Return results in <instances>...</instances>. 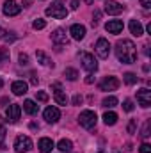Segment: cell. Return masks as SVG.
I'll use <instances>...</instances> for the list:
<instances>
[{
    "instance_id": "obj_20",
    "label": "cell",
    "mask_w": 151,
    "mask_h": 153,
    "mask_svg": "<svg viewBox=\"0 0 151 153\" xmlns=\"http://www.w3.org/2000/svg\"><path fill=\"white\" fill-rule=\"evenodd\" d=\"M23 111H25L27 114L34 116V114H38L39 107L36 105V102H34V100H25V102H23Z\"/></svg>"
},
{
    "instance_id": "obj_37",
    "label": "cell",
    "mask_w": 151,
    "mask_h": 153,
    "mask_svg": "<svg viewBox=\"0 0 151 153\" xmlns=\"http://www.w3.org/2000/svg\"><path fill=\"white\" fill-rule=\"evenodd\" d=\"M133 130H135V121H130V125H128V132L133 134Z\"/></svg>"
},
{
    "instance_id": "obj_33",
    "label": "cell",
    "mask_w": 151,
    "mask_h": 153,
    "mask_svg": "<svg viewBox=\"0 0 151 153\" xmlns=\"http://www.w3.org/2000/svg\"><path fill=\"white\" fill-rule=\"evenodd\" d=\"M4 139H5V126L0 123V144L4 143Z\"/></svg>"
},
{
    "instance_id": "obj_9",
    "label": "cell",
    "mask_w": 151,
    "mask_h": 153,
    "mask_svg": "<svg viewBox=\"0 0 151 153\" xmlns=\"http://www.w3.org/2000/svg\"><path fill=\"white\" fill-rule=\"evenodd\" d=\"M137 102H139L141 107L148 109V107L151 105V91L150 89H146V87L139 89V91H137Z\"/></svg>"
},
{
    "instance_id": "obj_34",
    "label": "cell",
    "mask_w": 151,
    "mask_h": 153,
    "mask_svg": "<svg viewBox=\"0 0 151 153\" xmlns=\"http://www.w3.org/2000/svg\"><path fill=\"white\" fill-rule=\"evenodd\" d=\"M100 16H101V13H100V11H94V16H93V18H94V20H93V25H96V23H98Z\"/></svg>"
},
{
    "instance_id": "obj_22",
    "label": "cell",
    "mask_w": 151,
    "mask_h": 153,
    "mask_svg": "<svg viewBox=\"0 0 151 153\" xmlns=\"http://www.w3.org/2000/svg\"><path fill=\"white\" fill-rule=\"evenodd\" d=\"M57 148H59L61 152L70 153L71 150H73V143H71L70 139H61V141H59V144H57Z\"/></svg>"
},
{
    "instance_id": "obj_8",
    "label": "cell",
    "mask_w": 151,
    "mask_h": 153,
    "mask_svg": "<svg viewBox=\"0 0 151 153\" xmlns=\"http://www.w3.org/2000/svg\"><path fill=\"white\" fill-rule=\"evenodd\" d=\"M119 87V78L117 76H105L100 82V89L101 91H115Z\"/></svg>"
},
{
    "instance_id": "obj_42",
    "label": "cell",
    "mask_w": 151,
    "mask_h": 153,
    "mask_svg": "<svg viewBox=\"0 0 151 153\" xmlns=\"http://www.w3.org/2000/svg\"><path fill=\"white\" fill-rule=\"evenodd\" d=\"M5 34H7V32H5V30H4V29L0 27V39H4V38H5Z\"/></svg>"
},
{
    "instance_id": "obj_7",
    "label": "cell",
    "mask_w": 151,
    "mask_h": 153,
    "mask_svg": "<svg viewBox=\"0 0 151 153\" xmlns=\"http://www.w3.org/2000/svg\"><path fill=\"white\" fill-rule=\"evenodd\" d=\"M52 91H53V98H55V102H57L59 105H68L70 98H68V94L62 91V85H61L59 82L52 84Z\"/></svg>"
},
{
    "instance_id": "obj_29",
    "label": "cell",
    "mask_w": 151,
    "mask_h": 153,
    "mask_svg": "<svg viewBox=\"0 0 151 153\" xmlns=\"http://www.w3.org/2000/svg\"><path fill=\"white\" fill-rule=\"evenodd\" d=\"M123 109H124L126 112H132V111H133V102H132V100H124Z\"/></svg>"
},
{
    "instance_id": "obj_17",
    "label": "cell",
    "mask_w": 151,
    "mask_h": 153,
    "mask_svg": "<svg viewBox=\"0 0 151 153\" xmlns=\"http://www.w3.org/2000/svg\"><path fill=\"white\" fill-rule=\"evenodd\" d=\"M105 29H107V32H110V34H119V32L124 29V25H123L121 20H110V22H107Z\"/></svg>"
},
{
    "instance_id": "obj_26",
    "label": "cell",
    "mask_w": 151,
    "mask_h": 153,
    "mask_svg": "<svg viewBox=\"0 0 151 153\" xmlns=\"http://www.w3.org/2000/svg\"><path fill=\"white\" fill-rule=\"evenodd\" d=\"M123 78H124V82H126L128 85H133V84H137V80H139V76L135 75V73H126Z\"/></svg>"
},
{
    "instance_id": "obj_2",
    "label": "cell",
    "mask_w": 151,
    "mask_h": 153,
    "mask_svg": "<svg viewBox=\"0 0 151 153\" xmlns=\"http://www.w3.org/2000/svg\"><path fill=\"white\" fill-rule=\"evenodd\" d=\"M96 121H98V116L94 111H82L78 116V123L80 126H84L85 130H91L96 126Z\"/></svg>"
},
{
    "instance_id": "obj_27",
    "label": "cell",
    "mask_w": 151,
    "mask_h": 153,
    "mask_svg": "<svg viewBox=\"0 0 151 153\" xmlns=\"http://www.w3.org/2000/svg\"><path fill=\"white\" fill-rule=\"evenodd\" d=\"M32 27H34L36 30H41V29H44V27H46V22H44V20H41V18H38V20H34Z\"/></svg>"
},
{
    "instance_id": "obj_23",
    "label": "cell",
    "mask_w": 151,
    "mask_h": 153,
    "mask_svg": "<svg viewBox=\"0 0 151 153\" xmlns=\"http://www.w3.org/2000/svg\"><path fill=\"white\" fill-rule=\"evenodd\" d=\"M103 121H105L107 126H112V125L117 123V114L112 112V111H110V112H105V114H103Z\"/></svg>"
},
{
    "instance_id": "obj_19",
    "label": "cell",
    "mask_w": 151,
    "mask_h": 153,
    "mask_svg": "<svg viewBox=\"0 0 151 153\" xmlns=\"http://www.w3.org/2000/svg\"><path fill=\"white\" fill-rule=\"evenodd\" d=\"M130 32L133 34V36H142L144 34V29H142V23L139 22V20H132L130 22Z\"/></svg>"
},
{
    "instance_id": "obj_25",
    "label": "cell",
    "mask_w": 151,
    "mask_h": 153,
    "mask_svg": "<svg viewBox=\"0 0 151 153\" xmlns=\"http://www.w3.org/2000/svg\"><path fill=\"white\" fill-rule=\"evenodd\" d=\"M64 76H66L68 80L75 82L76 78H78V71H76L75 68H66V70H64Z\"/></svg>"
},
{
    "instance_id": "obj_13",
    "label": "cell",
    "mask_w": 151,
    "mask_h": 153,
    "mask_svg": "<svg viewBox=\"0 0 151 153\" xmlns=\"http://www.w3.org/2000/svg\"><path fill=\"white\" fill-rule=\"evenodd\" d=\"M52 41L55 45H68V34L64 29H55L52 32Z\"/></svg>"
},
{
    "instance_id": "obj_36",
    "label": "cell",
    "mask_w": 151,
    "mask_h": 153,
    "mask_svg": "<svg viewBox=\"0 0 151 153\" xmlns=\"http://www.w3.org/2000/svg\"><path fill=\"white\" fill-rule=\"evenodd\" d=\"M141 5L146 7V9H150L151 7V0H141Z\"/></svg>"
},
{
    "instance_id": "obj_38",
    "label": "cell",
    "mask_w": 151,
    "mask_h": 153,
    "mask_svg": "<svg viewBox=\"0 0 151 153\" xmlns=\"http://www.w3.org/2000/svg\"><path fill=\"white\" fill-rule=\"evenodd\" d=\"M94 82V76L93 75H87V78H85V84H93Z\"/></svg>"
},
{
    "instance_id": "obj_24",
    "label": "cell",
    "mask_w": 151,
    "mask_h": 153,
    "mask_svg": "<svg viewBox=\"0 0 151 153\" xmlns=\"http://www.w3.org/2000/svg\"><path fill=\"white\" fill-rule=\"evenodd\" d=\"M101 105H103V107H107V109H112V107L117 105V98H115V96H107V98H103Z\"/></svg>"
},
{
    "instance_id": "obj_5",
    "label": "cell",
    "mask_w": 151,
    "mask_h": 153,
    "mask_svg": "<svg viewBox=\"0 0 151 153\" xmlns=\"http://www.w3.org/2000/svg\"><path fill=\"white\" fill-rule=\"evenodd\" d=\"M94 50H96V53H98L100 59H107L110 55V43L105 38H100L96 41V45H94Z\"/></svg>"
},
{
    "instance_id": "obj_32",
    "label": "cell",
    "mask_w": 151,
    "mask_h": 153,
    "mask_svg": "<svg viewBox=\"0 0 151 153\" xmlns=\"http://www.w3.org/2000/svg\"><path fill=\"white\" fill-rule=\"evenodd\" d=\"M150 121H146V125H144V128H142V134H141V135H142V137H150Z\"/></svg>"
},
{
    "instance_id": "obj_30",
    "label": "cell",
    "mask_w": 151,
    "mask_h": 153,
    "mask_svg": "<svg viewBox=\"0 0 151 153\" xmlns=\"http://www.w3.org/2000/svg\"><path fill=\"white\" fill-rule=\"evenodd\" d=\"M139 152H141V153H151V144L142 143V144H141V148H139Z\"/></svg>"
},
{
    "instance_id": "obj_45",
    "label": "cell",
    "mask_w": 151,
    "mask_h": 153,
    "mask_svg": "<svg viewBox=\"0 0 151 153\" xmlns=\"http://www.w3.org/2000/svg\"><path fill=\"white\" fill-rule=\"evenodd\" d=\"M98 153H105V152H98Z\"/></svg>"
},
{
    "instance_id": "obj_21",
    "label": "cell",
    "mask_w": 151,
    "mask_h": 153,
    "mask_svg": "<svg viewBox=\"0 0 151 153\" xmlns=\"http://www.w3.org/2000/svg\"><path fill=\"white\" fill-rule=\"evenodd\" d=\"M36 57H38V62H41L43 66H46V68H53V62H52V59L44 53V52H38L36 53Z\"/></svg>"
},
{
    "instance_id": "obj_43",
    "label": "cell",
    "mask_w": 151,
    "mask_h": 153,
    "mask_svg": "<svg viewBox=\"0 0 151 153\" xmlns=\"http://www.w3.org/2000/svg\"><path fill=\"white\" fill-rule=\"evenodd\" d=\"M84 2H85V4H93L94 0H84Z\"/></svg>"
},
{
    "instance_id": "obj_12",
    "label": "cell",
    "mask_w": 151,
    "mask_h": 153,
    "mask_svg": "<svg viewBox=\"0 0 151 153\" xmlns=\"http://www.w3.org/2000/svg\"><path fill=\"white\" fill-rule=\"evenodd\" d=\"M43 116H44V119H46L48 123H57V121L61 119V111H59L57 107H46L44 112H43Z\"/></svg>"
},
{
    "instance_id": "obj_28",
    "label": "cell",
    "mask_w": 151,
    "mask_h": 153,
    "mask_svg": "<svg viewBox=\"0 0 151 153\" xmlns=\"http://www.w3.org/2000/svg\"><path fill=\"white\" fill-rule=\"evenodd\" d=\"M36 98H38L39 102H43V103L48 102V94H46L44 91H38V93H36Z\"/></svg>"
},
{
    "instance_id": "obj_1",
    "label": "cell",
    "mask_w": 151,
    "mask_h": 153,
    "mask_svg": "<svg viewBox=\"0 0 151 153\" xmlns=\"http://www.w3.org/2000/svg\"><path fill=\"white\" fill-rule=\"evenodd\" d=\"M115 55L121 62L124 64H132L137 61V46L133 45V41L130 39H121L115 45Z\"/></svg>"
},
{
    "instance_id": "obj_11",
    "label": "cell",
    "mask_w": 151,
    "mask_h": 153,
    "mask_svg": "<svg viewBox=\"0 0 151 153\" xmlns=\"http://www.w3.org/2000/svg\"><path fill=\"white\" fill-rule=\"evenodd\" d=\"M20 11H21V7H20L14 0L4 2V14H5V16H16V14H20Z\"/></svg>"
},
{
    "instance_id": "obj_35",
    "label": "cell",
    "mask_w": 151,
    "mask_h": 153,
    "mask_svg": "<svg viewBox=\"0 0 151 153\" xmlns=\"http://www.w3.org/2000/svg\"><path fill=\"white\" fill-rule=\"evenodd\" d=\"M73 103H75V105H80V103H82V96H80V94H75V96H73Z\"/></svg>"
},
{
    "instance_id": "obj_31",
    "label": "cell",
    "mask_w": 151,
    "mask_h": 153,
    "mask_svg": "<svg viewBox=\"0 0 151 153\" xmlns=\"http://www.w3.org/2000/svg\"><path fill=\"white\" fill-rule=\"evenodd\" d=\"M18 59H20V64H21V66L29 64V55H27V53H20V57H18Z\"/></svg>"
},
{
    "instance_id": "obj_10",
    "label": "cell",
    "mask_w": 151,
    "mask_h": 153,
    "mask_svg": "<svg viewBox=\"0 0 151 153\" xmlns=\"http://www.w3.org/2000/svg\"><path fill=\"white\" fill-rule=\"evenodd\" d=\"M5 116H7V121L16 123V121L20 119V116H21V107H20L18 103H11V105L7 107V111H5Z\"/></svg>"
},
{
    "instance_id": "obj_6",
    "label": "cell",
    "mask_w": 151,
    "mask_h": 153,
    "mask_svg": "<svg viewBox=\"0 0 151 153\" xmlns=\"http://www.w3.org/2000/svg\"><path fill=\"white\" fill-rule=\"evenodd\" d=\"M30 148H32L30 137H27V135H18L16 137V141H14V150H16V153H27Z\"/></svg>"
},
{
    "instance_id": "obj_15",
    "label": "cell",
    "mask_w": 151,
    "mask_h": 153,
    "mask_svg": "<svg viewBox=\"0 0 151 153\" xmlns=\"http://www.w3.org/2000/svg\"><path fill=\"white\" fill-rule=\"evenodd\" d=\"M70 34H71V38H73V39L82 41V39L85 38V27H84V25H80V23H75V25H71Z\"/></svg>"
},
{
    "instance_id": "obj_14",
    "label": "cell",
    "mask_w": 151,
    "mask_h": 153,
    "mask_svg": "<svg viewBox=\"0 0 151 153\" xmlns=\"http://www.w3.org/2000/svg\"><path fill=\"white\" fill-rule=\"evenodd\" d=\"M123 9H124V5H121L115 0H107L105 2V11L109 14H119V13H123Z\"/></svg>"
},
{
    "instance_id": "obj_41",
    "label": "cell",
    "mask_w": 151,
    "mask_h": 153,
    "mask_svg": "<svg viewBox=\"0 0 151 153\" xmlns=\"http://www.w3.org/2000/svg\"><path fill=\"white\" fill-rule=\"evenodd\" d=\"M30 84L38 85V76H36V75H32V76H30Z\"/></svg>"
},
{
    "instance_id": "obj_18",
    "label": "cell",
    "mask_w": 151,
    "mask_h": 153,
    "mask_svg": "<svg viewBox=\"0 0 151 153\" xmlns=\"http://www.w3.org/2000/svg\"><path fill=\"white\" fill-rule=\"evenodd\" d=\"M53 141L50 139V137H43V139H39V144H38V148H39V152L41 153H52V150H53Z\"/></svg>"
},
{
    "instance_id": "obj_44",
    "label": "cell",
    "mask_w": 151,
    "mask_h": 153,
    "mask_svg": "<svg viewBox=\"0 0 151 153\" xmlns=\"http://www.w3.org/2000/svg\"><path fill=\"white\" fill-rule=\"evenodd\" d=\"M2 87H4V80L0 78V89H2Z\"/></svg>"
},
{
    "instance_id": "obj_40",
    "label": "cell",
    "mask_w": 151,
    "mask_h": 153,
    "mask_svg": "<svg viewBox=\"0 0 151 153\" xmlns=\"http://www.w3.org/2000/svg\"><path fill=\"white\" fill-rule=\"evenodd\" d=\"M7 57H9V55H7L5 52H0V62H2V61H5Z\"/></svg>"
},
{
    "instance_id": "obj_39",
    "label": "cell",
    "mask_w": 151,
    "mask_h": 153,
    "mask_svg": "<svg viewBox=\"0 0 151 153\" xmlns=\"http://www.w3.org/2000/svg\"><path fill=\"white\" fill-rule=\"evenodd\" d=\"M78 0H71V9H78Z\"/></svg>"
},
{
    "instance_id": "obj_4",
    "label": "cell",
    "mask_w": 151,
    "mask_h": 153,
    "mask_svg": "<svg viewBox=\"0 0 151 153\" xmlns=\"http://www.w3.org/2000/svg\"><path fill=\"white\" fill-rule=\"evenodd\" d=\"M46 16H52V18L62 20V18H66V16H68V9H66L62 4L55 2V4H52L50 7H46Z\"/></svg>"
},
{
    "instance_id": "obj_3",
    "label": "cell",
    "mask_w": 151,
    "mask_h": 153,
    "mask_svg": "<svg viewBox=\"0 0 151 153\" xmlns=\"http://www.w3.org/2000/svg\"><path fill=\"white\" fill-rule=\"evenodd\" d=\"M80 62H82V68L85 71H89V73H93V71L98 70V61L94 59V55H91L87 52H82L80 53Z\"/></svg>"
},
{
    "instance_id": "obj_16",
    "label": "cell",
    "mask_w": 151,
    "mask_h": 153,
    "mask_svg": "<svg viewBox=\"0 0 151 153\" xmlns=\"http://www.w3.org/2000/svg\"><path fill=\"white\" fill-rule=\"evenodd\" d=\"M27 89H29V85H27V82H23V80H16V82H13V85H11V91H13L16 96H23V94L27 93Z\"/></svg>"
}]
</instances>
